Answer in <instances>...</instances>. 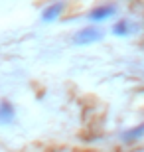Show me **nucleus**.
Masks as SVG:
<instances>
[{
  "label": "nucleus",
  "mask_w": 144,
  "mask_h": 152,
  "mask_svg": "<svg viewBox=\"0 0 144 152\" xmlns=\"http://www.w3.org/2000/svg\"><path fill=\"white\" fill-rule=\"evenodd\" d=\"M116 6L115 4H101V6H95L93 10H89L87 14V20L91 24H101V22H107L111 18L116 16Z\"/></svg>",
  "instance_id": "f03ea898"
},
{
  "label": "nucleus",
  "mask_w": 144,
  "mask_h": 152,
  "mask_svg": "<svg viewBox=\"0 0 144 152\" xmlns=\"http://www.w3.org/2000/svg\"><path fill=\"white\" fill-rule=\"evenodd\" d=\"M103 30L97 26V24H91V26H85V28H81L75 34V44L77 45H89V44H97V42H101L103 39Z\"/></svg>",
  "instance_id": "f257e3e1"
},
{
  "label": "nucleus",
  "mask_w": 144,
  "mask_h": 152,
  "mask_svg": "<svg viewBox=\"0 0 144 152\" xmlns=\"http://www.w3.org/2000/svg\"><path fill=\"white\" fill-rule=\"evenodd\" d=\"M63 10H65V4H63V2H53V4L45 6L44 10H42V22H45V24L56 22L57 18L61 16Z\"/></svg>",
  "instance_id": "20e7f679"
},
{
  "label": "nucleus",
  "mask_w": 144,
  "mask_h": 152,
  "mask_svg": "<svg viewBox=\"0 0 144 152\" xmlns=\"http://www.w3.org/2000/svg\"><path fill=\"white\" fill-rule=\"evenodd\" d=\"M16 117V109L10 101H0V124H8Z\"/></svg>",
  "instance_id": "39448f33"
},
{
  "label": "nucleus",
  "mask_w": 144,
  "mask_h": 152,
  "mask_svg": "<svg viewBox=\"0 0 144 152\" xmlns=\"http://www.w3.org/2000/svg\"><path fill=\"white\" fill-rule=\"evenodd\" d=\"M134 32H136V24L132 20H126V18H122V20H118L111 26V34L116 36V38H128Z\"/></svg>",
  "instance_id": "7ed1b4c3"
},
{
  "label": "nucleus",
  "mask_w": 144,
  "mask_h": 152,
  "mask_svg": "<svg viewBox=\"0 0 144 152\" xmlns=\"http://www.w3.org/2000/svg\"><path fill=\"white\" fill-rule=\"evenodd\" d=\"M144 136V124H136L134 129H128L124 134H122V140L124 142H134Z\"/></svg>",
  "instance_id": "423d86ee"
}]
</instances>
